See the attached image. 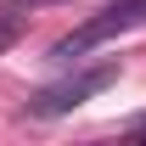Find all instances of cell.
Wrapping results in <instances>:
<instances>
[{
  "mask_svg": "<svg viewBox=\"0 0 146 146\" xmlns=\"http://www.w3.org/2000/svg\"><path fill=\"white\" fill-rule=\"evenodd\" d=\"M135 129H141V135H146V118H141V124H135Z\"/></svg>",
  "mask_w": 146,
  "mask_h": 146,
  "instance_id": "277c9868",
  "label": "cell"
},
{
  "mask_svg": "<svg viewBox=\"0 0 146 146\" xmlns=\"http://www.w3.org/2000/svg\"><path fill=\"white\" fill-rule=\"evenodd\" d=\"M146 23V0H107L96 17H84L73 34H62L51 45V56H84L90 45H101V39H112V34H129V28H141Z\"/></svg>",
  "mask_w": 146,
  "mask_h": 146,
  "instance_id": "6da1fadb",
  "label": "cell"
},
{
  "mask_svg": "<svg viewBox=\"0 0 146 146\" xmlns=\"http://www.w3.org/2000/svg\"><path fill=\"white\" fill-rule=\"evenodd\" d=\"M17 34H23V11H11V6H0V56L17 45Z\"/></svg>",
  "mask_w": 146,
  "mask_h": 146,
  "instance_id": "3957f363",
  "label": "cell"
},
{
  "mask_svg": "<svg viewBox=\"0 0 146 146\" xmlns=\"http://www.w3.org/2000/svg\"><path fill=\"white\" fill-rule=\"evenodd\" d=\"M118 79V62H101V68H84V73H68V79H56V84H45L39 96H28V112L34 118H62V112L84 107L90 96H101Z\"/></svg>",
  "mask_w": 146,
  "mask_h": 146,
  "instance_id": "7a4b0ae2",
  "label": "cell"
}]
</instances>
